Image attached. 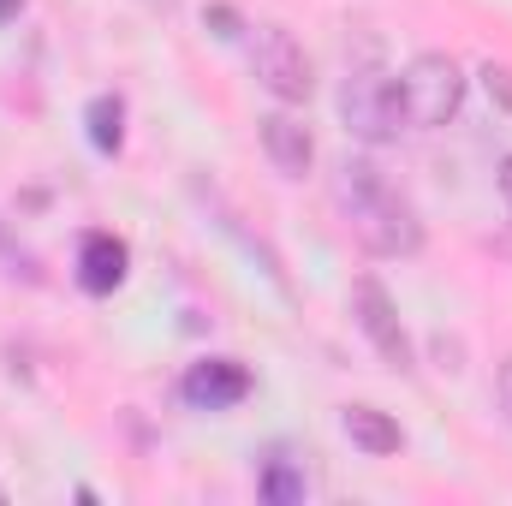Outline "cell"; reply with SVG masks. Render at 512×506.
I'll use <instances>...</instances> for the list:
<instances>
[{
  "label": "cell",
  "mask_w": 512,
  "mask_h": 506,
  "mask_svg": "<svg viewBox=\"0 0 512 506\" xmlns=\"http://www.w3.org/2000/svg\"><path fill=\"white\" fill-rule=\"evenodd\" d=\"M334 203H340L352 239L370 256H417L423 251V221H417L411 197L387 179L376 161L346 155L334 167Z\"/></svg>",
  "instance_id": "6da1fadb"
},
{
  "label": "cell",
  "mask_w": 512,
  "mask_h": 506,
  "mask_svg": "<svg viewBox=\"0 0 512 506\" xmlns=\"http://www.w3.org/2000/svg\"><path fill=\"white\" fill-rule=\"evenodd\" d=\"M340 120L358 143H393L405 114H399V90H393V72L382 66V48L364 42L352 60H346V78H340Z\"/></svg>",
  "instance_id": "7a4b0ae2"
},
{
  "label": "cell",
  "mask_w": 512,
  "mask_h": 506,
  "mask_svg": "<svg viewBox=\"0 0 512 506\" xmlns=\"http://www.w3.org/2000/svg\"><path fill=\"white\" fill-rule=\"evenodd\" d=\"M393 90H399V114H405V126L411 131H441L459 120V108H465V90H471V78L459 72V60L453 54H417L399 78H393Z\"/></svg>",
  "instance_id": "3957f363"
},
{
  "label": "cell",
  "mask_w": 512,
  "mask_h": 506,
  "mask_svg": "<svg viewBox=\"0 0 512 506\" xmlns=\"http://www.w3.org/2000/svg\"><path fill=\"white\" fill-rule=\"evenodd\" d=\"M251 72H256V84H262L274 102H286V108L310 102V90H316L310 54H304L298 36L280 30V24H262V30L251 36Z\"/></svg>",
  "instance_id": "277c9868"
},
{
  "label": "cell",
  "mask_w": 512,
  "mask_h": 506,
  "mask_svg": "<svg viewBox=\"0 0 512 506\" xmlns=\"http://www.w3.org/2000/svg\"><path fill=\"white\" fill-rule=\"evenodd\" d=\"M352 322L364 328V340L376 346V358H382L387 370L411 376V364H417V352H411V334H405V322H399V304H393V292H387L376 274H358V280H352Z\"/></svg>",
  "instance_id": "5b68a950"
},
{
  "label": "cell",
  "mask_w": 512,
  "mask_h": 506,
  "mask_svg": "<svg viewBox=\"0 0 512 506\" xmlns=\"http://www.w3.org/2000/svg\"><path fill=\"white\" fill-rule=\"evenodd\" d=\"M179 393H185V405H197V411H233V405L251 393V370H245L239 358H203V364L185 370Z\"/></svg>",
  "instance_id": "8992f818"
},
{
  "label": "cell",
  "mask_w": 512,
  "mask_h": 506,
  "mask_svg": "<svg viewBox=\"0 0 512 506\" xmlns=\"http://www.w3.org/2000/svg\"><path fill=\"white\" fill-rule=\"evenodd\" d=\"M256 137H262V155L274 161V173L304 179V173L316 167V137H310L304 120H292V114H262V120H256Z\"/></svg>",
  "instance_id": "52a82bcc"
},
{
  "label": "cell",
  "mask_w": 512,
  "mask_h": 506,
  "mask_svg": "<svg viewBox=\"0 0 512 506\" xmlns=\"http://www.w3.org/2000/svg\"><path fill=\"white\" fill-rule=\"evenodd\" d=\"M126 268H131V251H126V239H114V233H84V245H78V286L90 292V298H108L120 280H126Z\"/></svg>",
  "instance_id": "ba28073f"
},
{
  "label": "cell",
  "mask_w": 512,
  "mask_h": 506,
  "mask_svg": "<svg viewBox=\"0 0 512 506\" xmlns=\"http://www.w3.org/2000/svg\"><path fill=\"white\" fill-rule=\"evenodd\" d=\"M340 423H346L352 447H358V453H370V459H393V453L405 447V429H399L387 411H376V405H352Z\"/></svg>",
  "instance_id": "9c48e42d"
},
{
  "label": "cell",
  "mask_w": 512,
  "mask_h": 506,
  "mask_svg": "<svg viewBox=\"0 0 512 506\" xmlns=\"http://www.w3.org/2000/svg\"><path fill=\"white\" fill-rule=\"evenodd\" d=\"M256 495L268 506H292V501L310 495V477H304V465H298L292 453H268L262 471H256Z\"/></svg>",
  "instance_id": "30bf717a"
},
{
  "label": "cell",
  "mask_w": 512,
  "mask_h": 506,
  "mask_svg": "<svg viewBox=\"0 0 512 506\" xmlns=\"http://www.w3.org/2000/svg\"><path fill=\"white\" fill-rule=\"evenodd\" d=\"M84 126H90L96 155H120V149H126V102H120L114 90H102V96L84 108Z\"/></svg>",
  "instance_id": "8fae6325"
},
{
  "label": "cell",
  "mask_w": 512,
  "mask_h": 506,
  "mask_svg": "<svg viewBox=\"0 0 512 506\" xmlns=\"http://www.w3.org/2000/svg\"><path fill=\"white\" fill-rule=\"evenodd\" d=\"M477 78H483V90H489L495 114H507V120H512V66H501V60H489V66H483Z\"/></svg>",
  "instance_id": "7c38bea8"
},
{
  "label": "cell",
  "mask_w": 512,
  "mask_h": 506,
  "mask_svg": "<svg viewBox=\"0 0 512 506\" xmlns=\"http://www.w3.org/2000/svg\"><path fill=\"white\" fill-rule=\"evenodd\" d=\"M203 24H215V36H239V18H233V6H203Z\"/></svg>",
  "instance_id": "4fadbf2b"
},
{
  "label": "cell",
  "mask_w": 512,
  "mask_h": 506,
  "mask_svg": "<svg viewBox=\"0 0 512 506\" xmlns=\"http://www.w3.org/2000/svg\"><path fill=\"white\" fill-rule=\"evenodd\" d=\"M495 399H501V417L512 423V352H507V364H501V376H495Z\"/></svg>",
  "instance_id": "5bb4252c"
},
{
  "label": "cell",
  "mask_w": 512,
  "mask_h": 506,
  "mask_svg": "<svg viewBox=\"0 0 512 506\" xmlns=\"http://www.w3.org/2000/svg\"><path fill=\"white\" fill-rule=\"evenodd\" d=\"M495 185H501V197H507V209H512V155H501V167H495Z\"/></svg>",
  "instance_id": "9a60e30c"
},
{
  "label": "cell",
  "mask_w": 512,
  "mask_h": 506,
  "mask_svg": "<svg viewBox=\"0 0 512 506\" xmlns=\"http://www.w3.org/2000/svg\"><path fill=\"white\" fill-rule=\"evenodd\" d=\"M18 6H24V0H0V18H12V12H18Z\"/></svg>",
  "instance_id": "2e32d148"
},
{
  "label": "cell",
  "mask_w": 512,
  "mask_h": 506,
  "mask_svg": "<svg viewBox=\"0 0 512 506\" xmlns=\"http://www.w3.org/2000/svg\"><path fill=\"white\" fill-rule=\"evenodd\" d=\"M0 501H6V489H0Z\"/></svg>",
  "instance_id": "e0dca14e"
}]
</instances>
